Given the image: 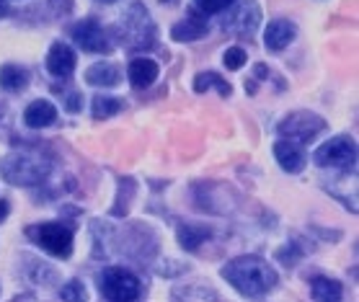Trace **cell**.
Here are the masks:
<instances>
[{
    "instance_id": "1",
    "label": "cell",
    "mask_w": 359,
    "mask_h": 302,
    "mask_svg": "<svg viewBox=\"0 0 359 302\" xmlns=\"http://www.w3.org/2000/svg\"><path fill=\"white\" fill-rule=\"evenodd\" d=\"M222 279L243 297H264L277 287V271L259 256H238L222 266Z\"/></svg>"
},
{
    "instance_id": "2",
    "label": "cell",
    "mask_w": 359,
    "mask_h": 302,
    "mask_svg": "<svg viewBox=\"0 0 359 302\" xmlns=\"http://www.w3.org/2000/svg\"><path fill=\"white\" fill-rule=\"evenodd\" d=\"M52 171V160L36 153H11L0 158V179L13 186H36L44 184Z\"/></svg>"
},
{
    "instance_id": "3",
    "label": "cell",
    "mask_w": 359,
    "mask_h": 302,
    "mask_svg": "<svg viewBox=\"0 0 359 302\" xmlns=\"http://www.w3.org/2000/svg\"><path fill=\"white\" fill-rule=\"evenodd\" d=\"M156 24L147 13V8L142 3H132L127 13L119 21V39L127 44L130 49H150L156 47Z\"/></svg>"
},
{
    "instance_id": "4",
    "label": "cell",
    "mask_w": 359,
    "mask_h": 302,
    "mask_svg": "<svg viewBox=\"0 0 359 302\" xmlns=\"http://www.w3.org/2000/svg\"><path fill=\"white\" fill-rule=\"evenodd\" d=\"M98 289L107 302H135L142 294V282L124 266H109L98 274Z\"/></svg>"
},
{
    "instance_id": "5",
    "label": "cell",
    "mask_w": 359,
    "mask_h": 302,
    "mask_svg": "<svg viewBox=\"0 0 359 302\" xmlns=\"http://www.w3.org/2000/svg\"><path fill=\"white\" fill-rule=\"evenodd\" d=\"M26 235L32 238L36 245H41L49 256L67 259V256L73 254V230L65 228L62 222H44V225H34V228L26 230Z\"/></svg>"
},
{
    "instance_id": "6",
    "label": "cell",
    "mask_w": 359,
    "mask_h": 302,
    "mask_svg": "<svg viewBox=\"0 0 359 302\" xmlns=\"http://www.w3.org/2000/svg\"><path fill=\"white\" fill-rule=\"evenodd\" d=\"M313 160L320 168H339V171H354L357 168V145L354 139H349L346 135L341 137H331L328 142L313 153Z\"/></svg>"
},
{
    "instance_id": "7",
    "label": "cell",
    "mask_w": 359,
    "mask_h": 302,
    "mask_svg": "<svg viewBox=\"0 0 359 302\" xmlns=\"http://www.w3.org/2000/svg\"><path fill=\"white\" fill-rule=\"evenodd\" d=\"M323 130H326V119H320L318 114H311V111H294L279 124V135L294 145H308Z\"/></svg>"
},
{
    "instance_id": "8",
    "label": "cell",
    "mask_w": 359,
    "mask_h": 302,
    "mask_svg": "<svg viewBox=\"0 0 359 302\" xmlns=\"http://www.w3.org/2000/svg\"><path fill=\"white\" fill-rule=\"evenodd\" d=\"M70 34H73L75 44L83 52H93V55H107V52H111V36L93 18H86L81 24H75L70 29Z\"/></svg>"
},
{
    "instance_id": "9",
    "label": "cell",
    "mask_w": 359,
    "mask_h": 302,
    "mask_svg": "<svg viewBox=\"0 0 359 302\" xmlns=\"http://www.w3.org/2000/svg\"><path fill=\"white\" fill-rule=\"evenodd\" d=\"M259 21H262L259 3L256 0H245L233 13L225 16L222 29H228V32L238 34V36H251V32H256V26H259Z\"/></svg>"
},
{
    "instance_id": "10",
    "label": "cell",
    "mask_w": 359,
    "mask_h": 302,
    "mask_svg": "<svg viewBox=\"0 0 359 302\" xmlns=\"http://www.w3.org/2000/svg\"><path fill=\"white\" fill-rule=\"evenodd\" d=\"M47 70L49 75H55V78H70L75 70V52L67 47L65 41H55L52 47H49V55H47Z\"/></svg>"
},
{
    "instance_id": "11",
    "label": "cell",
    "mask_w": 359,
    "mask_h": 302,
    "mask_svg": "<svg viewBox=\"0 0 359 302\" xmlns=\"http://www.w3.org/2000/svg\"><path fill=\"white\" fill-rule=\"evenodd\" d=\"M294 36H297V26H294L292 21H287V18H277V21H271V24L266 26L264 44H266V49H271V52H282V49H287L292 44Z\"/></svg>"
},
{
    "instance_id": "12",
    "label": "cell",
    "mask_w": 359,
    "mask_h": 302,
    "mask_svg": "<svg viewBox=\"0 0 359 302\" xmlns=\"http://www.w3.org/2000/svg\"><path fill=\"white\" fill-rule=\"evenodd\" d=\"M274 158H277V163L282 165V171L287 173H300L308 163V156H305V150L300 145H294L290 139H279L277 145H274Z\"/></svg>"
},
{
    "instance_id": "13",
    "label": "cell",
    "mask_w": 359,
    "mask_h": 302,
    "mask_svg": "<svg viewBox=\"0 0 359 302\" xmlns=\"http://www.w3.org/2000/svg\"><path fill=\"white\" fill-rule=\"evenodd\" d=\"M207 32H210L207 16H202L199 11H189V16L171 29V36L176 41H196V39H202Z\"/></svg>"
},
{
    "instance_id": "14",
    "label": "cell",
    "mask_w": 359,
    "mask_h": 302,
    "mask_svg": "<svg viewBox=\"0 0 359 302\" xmlns=\"http://www.w3.org/2000/svg\"><path fill=\"white\" fill-rule=\"evenodd\" d=\"M86 83L98 85V88H114L122 83V70L114 62H96L86 70Z\"/></svg>"
},
{
    "instance_id": "15",
    "label": "cell",
    "mask_w": 359,
    "mask_h": 302,
    "mask_svg": "<svg viewBox=\"0 0 359 302\" xmlns=\"http://www.w3.org/2000/svg\"><path fill=\"white\" fill-rule=\"evenodd\" d=\"M24 122L26 127H32V130H44L49 124L57 122V109L52 107L49 101H32L24 111Z\"/></svg>"
},
{
    "instance_id": "16",
    "label": "cell",
    "mask_w": 359,
    "mask_h": 302,
    "mask_svg": "<svg viewBox=\"0 0 359 302\" xmlns=\"http://www.w3.org/2000/svg\"><path fill=\"white\" fill-rule=\"evenodd\" d=\"M158 62H153L150 57H135L127 67V75H130V83L135 88H150L158 78Z\"/></svg>"
},
{
    "instance_id": "17",
    "label": "cell",
    "mask_w": 359,
    "mask_h": 302,
    "mask_svg": "<svg viewBox=\"0 0 359 302\" xmlns=\"http://www.w3.org/2000/svg\"><path fill=\"white\" fill-rule=\"evenodd\" d=\"M311 294L316 302H341L344 287L336 279L328 277H316L311 279Z\"/></svg>"
},
{
    "instance_id": "18",
    "label": "cell",
    "mask_w": 359,
    "mask_h": 302,
    "mask_svg": "<svg viewBox=\"0 0 359 302\" xmlns=\"http://www.w3.org/2000/svg\"><path fill=\"white\" fill-rule=\"evenodd\" d=\"M29 85V73L21 65H3L0 67V88L8 93H18Z\"/></svg>"
},
{
    "instance_id": "19",
    "label": "cell",
    "mask_w": 359,
    "mask_h": 302,
    "mask_svg": "<svg viewBox=\"0 0 359 302\" xmlns=\"http://www.w3.org/2000/svg\"><path fill=\"white\" fill-rule=\"evenodd\" d=\"M212 230L204 228V225H179V243L187 251H196L204 240H210Z\"/></svg>"
},
{
    "instance_id": "20",
    "label": "cell",
    "mask_w": 359,
    "mask_h": 302,
    "mask_svg": "<svg viewBox=\"0 0 359 302\" xmlns=\"http://www.w3.org/2000/svg\"><path fill=\"white\" fill-rule=\"evenodd\" d=\"M207 88H217V90H220V96H225V98H228L230 93H233L230 83L222 81L220 75L212 73V70H210V73H199L194 78V90H196V93H204Z\"/></svg>"
},
{
    "instance_id": "21",
    "label": "cell",
    "mask_w": 359,
    "mask_h": 302,
    "mask_svg": "<svg viewBox=\"0 0 359 302\" xmlns=\"http://www.w3.org/2000/svg\"><path fill=\"white\" fill-rule=\"evenodd\" d=\"M122 111V101L111 96H96L93 98V116L96 119H109Z\"/></svg>"
},
{
    "instance_id": "22",
    "label": "cell",
    "mask_w": 359,
    "mask_h": 302,
    "mask_svg": "<svg viewBox=\"0 0 359 302\" xmlns=\"http://www.w3.org/2000/svg\"><path fill=\"white\" fill-rule=\"evenodd\" d=\"M135 194V181L132 179H122L119 181V202L114 205V210H111V214L114 217H124L127 214V210H130V196Z\"/></svg>"
},
{
    "instance_id": "23",
    "label": "cell",
    "mask_w": 359,
    "mask_h": 302,
    "mask_svg": "<svg viewBox=\"0 0 359 302\" xmlns=\"http://www.w3.org/2000/svg\"><path fill=\"white\" fill-rule=\"evenodd\" d=\"M305 254H308V248H302L300 240H290L285 248H279L277 251V259L282 263H287V266H294V263L300 261Z\"/></svg>"
},
{
    "instance_id": "24",
    "label": "cell",
    "mask_w": 359,
    "mask_h": 302,
    "mask_svg": "<svg viewBox=\"0 0 359 302\" xmlns=\"http://www.w3.org/2000/svg\"><path fill=\"white\" fill-rule=\"evenodd\" d=\"M60 297L65 302H88V292H86L83 282H78V279L67 282V284L60 289Z\"/></svg>"
},
{
    "instance_id": "25",
    "label": "cell",
    "mask_w": 359,
    "mask_h": 302,
    "mask_svg": "<svg viewBox=\"0 0 359 302\" xmlns=\"http://www.w3.org/2000/svg\"><path fill=\"white\" fill-rule=\"evenodd\" d=\"M245 60H248V55H245L243 47H228L225 55H222V62H225L228 70H241L245 65Z\"/></svg>"
},
{
    "instance_id": "26",
    "label": "cell",
    "mask_w": 359,
    "mask_h": 302,
    "mask_svg": "<svg viewBox=\"0 0 359 302\" xmlns=\"http://www.w3.org/2000/svg\"><path fill=\"white\" fill-rule=\"evenodd\" d=\"M196 8L202 16H212V13H222V11H228L236 0H194Z\"/></svg>"
},
{
    "instance_id": "27",
    "label": "cell",
    "mask_w": 359,
    "mask_h": 302,
    "mask_svg": "<svg viewBox=\"0 0 359 302\" xmlns=\"http://www.w3.org/2000/svg\"><path fill=\"white\" fill-rule=\"evenodd\" d=\"M62 93V101H65V107H67V111H81V107H83V98L78 96V90H73V88H67V90H60Z\"/></svg>"
},
{
    "instance_id": "28",
    "label": "cell",
    "mask_w": 359,
    "mask_h": 302,
    "mask_svg": "<svg viewBox=\"0 0 359 302\" xmlns=\"http://www.w3.org/2000/svg\"><path fill=\"white\" fill-rule=\"evenodd\" d=\"M47 3L55 8V13H57V16H67V13L73 11V0H47Z\"/></svg>"
},
{
    "instance_id": "29",
    "label": "cell",
    "mask_w": 359,
    "mask_h": 302,
    "mask_svg": "<svg viewBox=\"0 0 359 302\" xmlns=\"http://www.w3.org/2000/svg\"><path fill=\"white\" fill-rule=\"evenodd\" d=\"M187 266H173V259H168V261L158 269V274H163V277H173V274H179V271H184Z\"/></svg>"
},
{
    "instance_id": "30",
    "label": "cell",
    "mask_w": 359,
    "mask_h": 302,
    "mask_svg": "<svg viewBox=\"0 0 359 302\" xmlns=\"http://www.w3.org/2000/svg\"><path fill=\"white\" fill-rule=\"evenodd\" d=\"M253 78H256V81H269V78H274V73H271L266 65H256L253 67Z\"/></svg>"
},
{
    "instance_id": "31",
    "label": "cell",
    "mask_w": 359,
    "mask_h": 302,
    "mask_svg": "<svg viewBox=\"0 0 359 302\" xmlns=\"http://www.w3.org/2000/svg\"><path fill=\"white\" fill-rule=\"evenodd\" d=\"M11 212V205H8V199H0V222L8 217Z\"/></svg>"
},
{
    "instance_id": "32",
    "label": "cell",
    "mask_w": 359,
    "mask_h": 302,
    "mask_svg": "<svg viewBox=\"0 0 359 302\" xmlns=\"http://www.w3.org/2000/svg\"><path fill=\"white\" fill-rule=\"evenodd\" d=\"M8 13H11V11H8V3H6V0H0V18H6Z\"/></svg>"
},
{
    "instance_id": "33",
    "label": "cell",
    "mask_w": 359,
    "mask_h": 302,
    "mask_svg": "<svg viewBox=\"0 0 359 302\" xmlns=\"http://www.w3.org/2000/svg\"><path fill=\"white\" fill-rule=\"evenodd\" d=\"M161 3H165V6H173V3H179V0H161Z\"/></svg>"
},
{
    "instance_id": "34",
    "label": "cell",
    "mask_w": 359,
    "mask_h": 302,
    "mask_svg": "<svg viewBox=\"0 0 359 302\" xmlns=\"http://www.w3.org/2000/svg\"><path fill=\"white\" fill-rule=\"evenodd\" d=\"M98 3H114V0H98Z\"/></svg>"
},
{
    "instance_id": "35",
    "label": "cell",
    "mask_w": 359,
    "mask_h": 302,
    "mask_svg": "<svg viewBox=\"0 0 359 302\" xmlns=\"http://www.w3.org/2000/svg\"><path fill=\"white\" fill-rule=\"evenodd\" d=\"M135 302H140V300H135Z\"/></svg>"
}]
</instances>
